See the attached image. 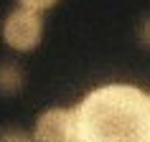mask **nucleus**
Masks as SVG:
<instances>
[{
	"mask_svg": "<svg viewBox=\"0 0 150 142\" xmlns=\"http://www.w3.org/2000/svg\"><path fill=\"white\" fill-rule=\"evenodd\" d=\"M74 142H150V91L104 84L74 107Z\"/></svg>",
	"mask_w": 150,
	"mask_h": 142,
	"instance_id": "1",
	"label": "nucleus"
},
{
	"mask_svg": "<svg viewBox=\"0 0 150 142\" xmlns=\"http://www.w3.org/2000/svg\"><path fill=\"white\" fill-rule=\"evenodd\" d=\"M41 36H43V18L38 10H31L25 5L8 13L3 23V38L16 51H33L41 43Z\"/></svg>",
	"mask_w": 150,
	"mask_h": 142,
	"instance_id": "2",
	"label": "nucleus"
},
{
	"mask_svg": "<svg viewBox=\"0 0 150 142\" xmlns=\"http://www.w3.org/2000/svg\"><path fill=\"white\" fill-rule=\"evenodd\" d=\"M74 107L71 109H46L36 122V142H74Z\"/></svg>",
	"mask_w": 150,
	"mask_h": 142,
	"instance_id": "3",
	"label": "nucleus"
},
{
	"mask_svg": "<svg viewBox=\"0 0 150 142\" xmlns=\"http://www.w3.org/2000/svg\"><path fill=\"white\" fill-rule=\"evenodd\" d=\"M25 74L16 61H5L0 63V94H16L23 89Z\"/></svg>",
	"mask_w": 150,
	"mask_h": 142,
	"instance_id": "4",
	"label": "nucleus"
},
{
	"mask_svg": "<svg viewBox=\"0 0 150 142\" xmlns=\"http://www.w3.org/2000/svg\"><path fill=\"white\" fill-rule=\"evenodd\" d=\"M0 142H36V137L21 132V129H0Z\"/></svg>",
	"mask_w": 150,
	"mask_h": 142,
	"instance_id": "5",
	"label": "nucleus"
},
{
	"mask_svg": "<svg viewBox=\"0 0 150 142\" xmlns=\"http://www.w3.org/2000/svg\"><path fill=\"white\" fill-rule=\"evenodd\" d=\"M25 8H31V10H38V13H43V10H48L51 5H56L59 0H21Z\"/></svg>",
	"mask_w": 150,
	"mask_h": 142,
	"instance_id": "6",
	"label": "nucleus"
},
{
	"mask_svg": "<svg viewBox=\"0 0 150 142\" xmlns=\"http://www.w3.org/2000/svg\"><path fill=\"white\" fill-rule=\"evenodd\" d=\"M137 38H140V43L145 48H150V15L140 23V28H137Z\"/></svg>",
	"mask_w": 150,
	"mask_h": 142,
	"instance_id": "7",
	"label": "nucleus"
}]
</instances>
